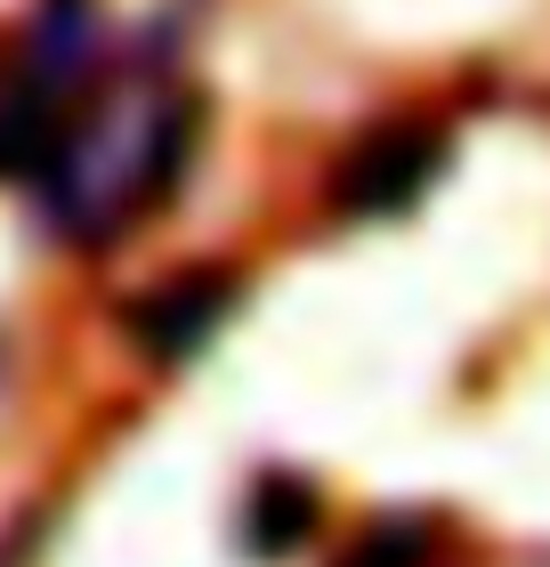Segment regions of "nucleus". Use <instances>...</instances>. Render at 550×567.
<instances>
[{
  "label": "nucleus",
  "mask_w": 550,
  "mask_h": 567,
  "mask_svg": "<svg viewBox=\"0 0 550 567\" xmlns=\"http://www.w3.org/2000/svg\"><path fill=\"white\" fill-rule=\"evenodd\" d=\"M187 163V106L178 97H129L106 106L97 122L65 131L58 163H49V212H58L73 236H106L122 227L138 203H154Z\"/></svg>",
  "instance_id": "1"
},
{
  "label": "nucleus",
  "mask_w": 550,
  "mask_h": 567,
  "mask_svg": "<svg viewBox=\"0 0 550 567\" xmlns=\"http://www.w3.org/2000/svg\"><path fill=\"white\" fill-rule=\"evenodd\" d=\"M437 163H445V138L429 131V122H388V131L356 138V154L332 178V195H340V212H349V219H381V212L422 203Z\"/></svg>",
  "instance_id": "2"
},
{
  "label": "nucleus",
  "mask_w": 550,
  "mask_h": 567,
  "mask_svg": "<svg viewBox=\"0 0 550 567\" xmlns=\"http://www.w3.org/2000/svg\"><path fill=\"white\" fill-rule=\"evenodd\" d=\"M227 308H235L227 276H187V284H170V292H154V300L129 308V332H138L146 357H187V349H203L219 332Z\"/></svg>",
  "instance_id": "3"
},
{
  "label": "nucleus",
  "mask_w": 550,
  "mask_h": 567,
  "mask_svg": "<svg viewBox=\"0 0 550 567\" xmlns=\"http://www.w3.org/2000/svg\"><path fill=\"white\" fill-rule=\"evenodd\" d=\"M308 527H316V486H300V478L268 471V478H259V495H251V527H243V544H251L259 559H283V551H300V544H308Z\"/></svg>",
  "instance_id": "4"
},
{
  "label": "nucleus",
  "mask_w": 550,
  "mask_h": 567,
  "mask_svg": "<svg viewBox=\"0 0 550 567\" xmlns=\"http://www.w3.org/2000/svg\"><path fill=\"white\" fill-rule=\"evenodd\" d=\"M340 567H429V527L422 519H381L373 535H356Z\"/></svg>",
  "instance_id": "5"
}]
</instances>
